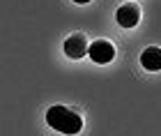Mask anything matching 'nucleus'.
<instances>
[{"mask_svg": "<svg viewBox=\"0 0 161 136\" xmlns=\"http://www.w3.org/2000/svg\"><path fill=\"white\" fill-rule=\"evenodd\" d=\"M87 55H90V60L97 62V65H108V62L115 58V46L108 39H94L90 44Z\"/></svg>", "mask_w": 161, "mask_h": 136, "instance_id": "nucleus-2", "label": "nucleus"}, {"mask_svg": "<svg viewBox=\"0 0 161 136\" xmlns=\"http://www.w3.org/2000/svg\"><path fill=\"white\" fill-rule=\"evenodd\" d=\"M115 21H118L120 28H136L138 21H141V9H138V5H134V3L122 5L120 9L115 12Z\"/></svg>", "mask_w": 161, "mask_h": 136, "instance_id": "nucleus-4", "label": "nucleus"}, {"mask_svg": "<svg viewBox=\"0 0 161 136\" xmlns=\"http://www.w3.org/2000/svg\"><path fill=\"white\" fill-rule=\"evenodd\" d=\"M64 55H69L71 60H80L83 55H87V51H90V44H87V37L83 32H74L69 35L67 39H64Z\"/></svg>", "mask_w": 161, "mask_h": 136, "instance_id": "nucleus-3", "label": "nucleus"}, {"mask_svg": "<svg viewBox=\"0 0 161 136\" xmlns=\"http://www.w3.org/2000/svg\"><path fill=\"white\" fill-rule=\"evenodd\" d=\"M46 125L51 129L64 134V136H74V134H78L83 129V118H80L76 111L58 104V106H51L46 111Z\"/></svg>", "mask_w": 161, "mask_h": 136, "instance_id": "nucleus-1", "label": "nucleus"}, {"mask_svg": "<svg viewBox=\"0 0 161 136\" xmlns=\"http://www.w3.org/2000/svg\"><path fill=\"white\" fill-rule=\"evenodd\" d=\"M141 65L147 71H159L161 69V48L159 46H147L141 53Z\"/></svg>", "mask_w": 161, "mask_h": 136, "instance_id": "nucleus-5", "label": "nucleus"}, {"mask_svg": "<svg viewBox=\"0 0 161 136\" xmlns=\"http://www.w3.org/2000/svg\"><path fill=\"white\" fill-rule=\"evenodd\" d=\"M76 5H87V3H92V0H74Z\"/></svg>", "mask_w": 161, "mask_h": 136, "instance_id": "nucleus-6", "label": "nucleus"}]
</instances>
